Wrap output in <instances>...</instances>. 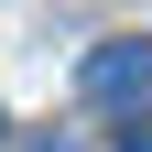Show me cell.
<instances>
[{"label": "cell", "mask_w": 152, "mask_h": 152, "mask_svg": "<svg viewBox=\"0 0 152 152\" xmlns=\"http://www.w3.org/2000/svg\"><path fill=\"white\" fill-rule=\"evenodd\" d=\"M76 87L98 109H130V98H152V33H109L87 65H76Z\"/></svg>", "instance_id": "cell-1"}, {"label": "cell", "mask_w": 152, "mask_h": 152, "mask_svg": "<svg viewBox=\"0 0 152 152\" xmlns=\"http://www.w3.org/2000/svg\"><path fill=\"white\" fill-rule=\"evenodd\" d=\"M120 152H152V120H141V109L120 120Z\"/></svg>", "instance_id": "cell-2"}]
</instances>
